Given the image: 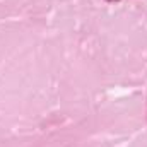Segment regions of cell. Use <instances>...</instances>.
I'll use <instances>...</instances> for the list:
<instances>
[{"mask_svg":"<svg viewBox=\"0 0 147 147\" xmlns=\"http://www.w3.org/2000/svg\"><path fill=\"white\" fill-rule=\"evenodd\" d=\"M106 2H110L111 3V2H120V0H106Z\"/></svg>","mask_w":147,"mask_h":147,"instance_id":"cell-1","label":"cell"}]
</instances>
